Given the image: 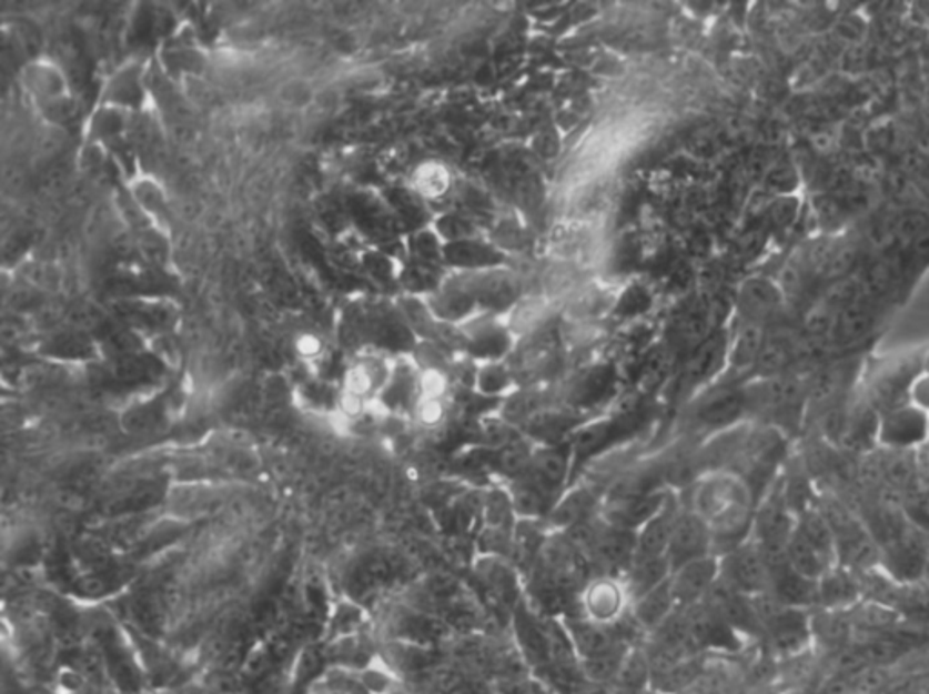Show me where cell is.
Here are the masks:
<instances>
[{"mask_svg":"<svg viewBox=\"0 0 929 694\" xmlns=\"http://www.w3.org/2000/svg\"><path fill=\"white\" fill-rule=\"evenodd\" d=\"M711 550H714V540L705 522L691 510H679L676 525L671 531L670 545L666 551V559L670 562L671 571L694 560L710 556Z\"/></svg>","mask_w":929,"mask_h":694,"instance_id":"cell-10","label":"cell"},{"mask_svg":"<svg viewBox=\"0 0 929 694\" xmlns=\"http://www.w3.org/2000/svg\"><path fill=\"white\" fill-rule=\"evenodd\" d=\"M134 199H137V204L151 219L160 220L164 217V195H162V190H160L159 185L151 182V180H144L139 185H134Z\"/></svg>","mask_w":929,"mask_h":694,"instance_id":"cell-28","label":"cell"},{"mask_svg":"<svg viewBox=\"0 0 929 694\" xmlns=\"http://www.w3.org/2000/svg\"><path fill=\"white\" fill-rule=\"evenodd\" d=\"M503 251L497 245L485 242V240L473 239L457 240L443 248V262L453 265L460 273H474V271L494 270L502 268Z\"/></svg>","mask_w":929,"mask_h":694,"instance_id":"cell-16","label":"cell"},{"mask_svg":"<svg viewBox=\"0 0 929 694\" xmlns=\"http://www.w3.org/2000/svg\"><path fill=\"white\" fill-rule=\"evenodd\" d=\"M925 368L926 355L899 356L871 365L870 375H862V396L877 413L908 404L911 385Z\"/></svg>","mask_w":929,"mask_h":694,"instance_id":"cell-3","label":"cell"},{"mask_svg":"<svg viewBox=\"0 0 929 694\" xmlns=\"http://www.w3.org/2000/svg\"><path fill=\"white\" fill-rule=\"evenodd\" d=\"M323 694H353V693H343V691L329 690L327 693H323Z\"/></svg>","mask_w":929,"mask_h":694,"instance_id":"cell-33","label":"cell"},{"mask_svg":"<svg viewBox=\"0 0 929 694\" xmlns=\"http://www.w3.org/2000/svg\"><path fill=\"white\" fill-rule=\"evenodd\" d=\"M929 444L928 415L913 404L897 405L877 416L875 445L888 453H915Z\"/></svg>","mask_w":929,"mask_h":694,"instance_id":"cell-5","label":"cell"},{"mask_svg":"<svg viewBox=\"0 0 929 694\" xmlns=\"http://www.w3.org/2000/svg\"><path fill=\"white\" fill-rule=\"evenodd\" d=\"M427 304L437 322L448 325L465 324L473 319L477 308L473 293L457 275L445 280L442 288L428 296Z\"/></svg>","mask_w":929,"mask_h":694,"instance_id":"cell-15","label":"cell"},{"mask_svg":"<svg viewBox=\"0 0 929 694\" xmlns=\"http://www.w3.org/2000/svg\"><path fill=\"white\" fill-rule=\"evenodd\" d=\"M743 422H748L745 384L728 380L717 390L708 391L697 404V428L708 431L710 435L731 430Z\"/></svg>","mask_w":929,"mask_h":694,"instance_id":"cell-7","label":"cell"},{"mask_svg":"<svg viewBox=\"0 0 929 694\" xmlns=\"http://www.w3.org/2000/svg\"><path fill=\"white\" fill-rule=\"evenodd\" d=\"M910 404L929 415V368H925L910 390Z\"/></svg>","mask_w":929,"mask_h":694,"instance_id":"cell-30","label":"cell"},{"mask_svg":"<svg viewBox=\"0 0 929 694\" xmlns=\"http://www.w3.org/2000/svg\"><path fill=\"white\" fill-rule=\"evenodd\" d=\"M567 473L568 459L563 451L547 447V450L532 453L527 476L543 491H547L548 495L563 484V480L567 479Z\"/></svg>","mask_w":929,"mask_h":694,"instance_id":"cell-20","label":"cell"},{"mask_svg":"<svg viewBox=\"0 0 929 694\" xmlns=\"http://www.w3.org/2000/svg\"><path fill=\"white\" fill-rule=\"evenodd\" d=\"M928 433H929V415H928Z\"/></svg>","mask_w":929,"mask_h":694,"instance_id":"cell-35","label":"cell"},{"mask_svg":"<svg viewBox=\"0 0 929 694\" xmlns=\"http://www.w3.org/2000/svg\"><path fill=\"white\" fill-rule=\"evenodd\" d=\"M434 231L437 237L443 240V244H451L457 240L473 239L474 233L473 220L468 217L460 215V213H447V215L440 217L434 224Z\"/></svg>","mask_w":929,"mask_h":694,"instance_id":"cell-25","label":"cell"},{"mask_svg":"<svg viewBox=\"0 0 929 694\" xmlns=\"http://www.w3.org/2000/svg\"><path fill=\"white\" fill-rule=\"evenodd\" d=\"M296 351H299L300 355L304 356V359H314V356H319L320 351H322V342H320V339H316L314 335L300 336L299 342H296Z\"/></svg>","mask_w":929,"mask_h":694,"instance_id":"cell-32","label":"cell"},{"mask_svg":"<svg viewBox=\"0 0 929 694\" xmlns=\"http://www.w3.org/2000/svg\"><path fill=\"white\" fill-rule=\"evenodd\" d=\"M457 276L473 293L477 308H483L491 315H499V313H505L513 305H516L517 296H519V284H517L516 276L503 270V268L474 271V273H460Z\"/></svg>","mask_w":929,"mask_h":694,"instance_id":"cell-8","label":"cell"},{"mask_svg":"<svg viewBox=\"0 0 929 694\" xmlns=\"http://www.w3.org/2000/svg\"><path fill=\"white\" fill-rule=\"evenodd\" d=\"M465 350L471 351L476 359L485 362H499L505 353L511 351L513 336L505 325L499 324L496 315L473 316L460 325Z\"/></svg>","mask_w":929,"mask_h":694,"instance_id":"cell-12","label":"cell"},{"mask_svg":"<svg viewBox=\"0 0 929 694\" xmlns=\"http://www.w3.org/2000/svg\"><path fill=\"white\" fill-rule=\"evenodd\" d=\"M859 599V580L842 565H835L817 580V602L828 610H846Z\"/></svg>","mask_w":929,"mask_h":694,"instance_id":"cell-19","label":"cell"},{"mask_svg":"<svg viewBox=\"0 0 929 694\" xmlns=\"http://www.w3.org/2000/svg\"><path fill=\"white\" fill-rule=\"evenodd\" d=\"M719 582V562L716 556H705L671 571L670 590L677 607H694L710 595Z\"/></svg>","mask_w":929,"mask_h":694,"instance_id":"cell-11","label":"cell"},{"mask_svg":"<svg viewBox=\"0 0 929 694\" xmlns=\"http://www.w3.org/2000/svg\"><path fill=\"white\" fill-rule=\"evenodd\" d=\"M612 435V422H599V424H592L585 430L577 433L576 450L582 453H590L596 450L597 445Z\"/></svg>","mask_w":929,"mask_h":694,"instance_id":"cell-29","label":"cell"},{"mask_svg":"<svg viewBox=\"0 0 929 694\" xmlns=\"http://www.w3.org/2000/svg\"><path fill=\"white\" fill-rule=\"evenodd\" d=\"M929 268V225L915 233L911 244L900 257V282L911 285L925 275Z\"/></svg>","mask_w":929,"mask_h":694,"instance_id":"cell-24","label":"cell"},{"mask_svg":"<svg viewBox=\"0 0 929 694\" xmlns=\"http://www.w3.org/2000/svg\"><path fill=\"white\" fill-rule=\"evenodd\" d=\"M453 185V177L447 165L442 162H423L417 165L413 173V184L411 190L423 200H437L447 195Z\"/></svg>","mask_w":929,"mask_h":694,"instance_id":"cell-23","label":"cell"},{"mask_svg":"<svg viewBox=\"0 0 929 694\" xmlns=\"http://www.w3.org/2000/svg\"><path fill=\"white\" fill-rule=\"evenodd\" d=\"M719 582L746 599L770 595V562L759 545L748 539L723 556Z\"/></svg>","mask_w":929,"mask_h":694,"instance_id":"cell-4","label":"cell"},{"mask_svg":"<svg viewBox=\"0 0 929 694\" xmlns=\"http://www.w3.org/2000/svg\"><path fill=\"white\" fill-rule=\"evenodd\" d=\"M588 555L607 571L630 570L636 560L637 536L628 530L607 524L592 531L587 540Z\"/></svg>","mask_w":929,"mask_h":694,"instance_id":"cell-13","label":"cell"},{"mask_svg":"<svg viewBox=\"0 0 929 694\" xmlns=\"http://www.w3.org/2000/svg\"><path fill=\"white\" fill-rule=\"evenodd\" d=\"M511 385V373L499 362H485L476 373V388L483 395H497Z\"/></svg>","mask_w":929,"mask_h":694,"instance_id":"cell-27","label":"cell"},{"mask_svg":"<svg viewBox=\"0 0 929 694\" xmlns=\"http://www.w3.org/2000/svg\"><path fill=\"white\" fill-rule=\"evenodd\" d=\"M676 607V599L671 595L670 579H668L665 584L646 593L642 599H637L634 613L639 624L645 627H656V625L666 624V620Z\"/></svg>","mask_w":929,"mask_h":694,"instance_id":"cell-22","label":"cell"},{"mask_svg":"<svg viewBox=\"0 0 929 694\" xmlns=\"http://www.w3.org/2000/svg\"><path fill=\"white\" fill-rule=\"evenodd\" d=\"M24 88L46 117L60 120L70 115V86L53 60H33L24 70Z\"/></svg>","mask_w":929,"mask_h":694,"instance_id":"cell-6","label":"cell"},{"mask_svg":"<svg viewBox=\"0 0 929 694\" xmlns=\"http://www.w3.org/2000/svg\"><path fill=\"white\" fill-rule=\"evenodd\" d=\"M625 582L614 576H599L588 582L583 591V607L587 613V620L594 624L608 625L622 616L623 607L626 604Z\"/></svg>","mask_w":929,"mask_h":694,"instance_id":"cell-14","label":"cell"},{"mask_svg":"<svg viewBox=\"0 0 929 694\" xmlns=\"http://www.w3.org/2000/svg\"><path fill=\"white\" fill-rule=\"evenodd\" d=\"M745 395L751 422L771 425L786 435L810 410L808 379H799L794 373L748 380Z\"/></svg>","mask_w":929,"mask_h":694,"instance_id":"cell-2","label":"cell"},{"mask_svg":"<svg viewBox=\"0 0 929 694\" xmlns=\"http://www.w3.org/2000/svg\"><path fill=\"white\" fill-rule=\"evenodd\" d=\"M765 335L766 328L754 324H743V328L737 331V335L728 344V362H726V371L730 373L731 382H737L740 376H754Z\"/></svg>","mask_w":929,"mask_h":694,"instance_id":"cell-18","label":"cell"},{"mask_svg":"<svg viewBox=\"0 0 929 694\" xmlns=\"http://www.w3.org/2000/svg\"><path fill=\"white\" fill-rule=\"evenodd\" d=\"M592 510V495L588 491H576L574 495L567 496L562 504H557L554 516L557 524H579Z\"/></svg>","mask_w":929,"mask_h":694,"instance_id":"cell-26","label":"cell"},{"mask_svg":"<svg viewBox=\"0 0 929 694\" xmlns=\"http://www.w3.org/2000/svg\"><path fill=\"white\" fill-rule=\"evenodd\" d=\"M926 368H929V351L926 353Z\"/></svg>","mask_w":929,"mask_h":694,"instance_id":"cell-34","label":"cell"},{"mask_svg":"<svg viewBox=\"0 0 929 694\" xmlns=\"http://www.w3.org/2000/svg\"><path fill=\"white\" fill-rule=\"evenodd\" d=\"M688 510L705 522L714 547L719 542L731 551L750 539L757 500L750 485L736 473L711 471L697 482Z\"/></svg>","mask_w":929,"mask_h":694,"instance_id":"cell-1","label":"cell"},{"mask_svg":"<svg viewBox=\"0 0 929 694\" xmlns=\"http://www.w3.org/2000/svg\"><path fill=\"white\" fill-rule=\"evenodd\" d=\"M646 305H648V296L642 288H628V291L623 295L622 308L628 310V313L643 310Z\"/></svg>","mask_w":929,"mask_h":694,"instance_id":"cell-31","label":"cell"},{"mask_svg":"<svg viewBox=\"0 0 929 694\" xmlns=\"http://www.w3.org/2000/svg\"><path fill=\"white\" fill-rule=\"evenodd\" d=\"M671 576V565L666 556L659 559L634 560L628 579L625 580L626 590L632 599H642L646 593L665 584Z\"/></svg>","mask_w":929,"mask_h":694,"instance_id":"cell-21","label":"cell"},{"mask_svg":"<svg viewBox=\"0 0 929 694\" xmlns=\"http://www.w3.org/2000/svg\"><path fill=\"white\" fill-rule=\"evenodd\" d=\"M677 515H679V507L676 502L666 499L659 513L652 516L637 533L636 560L666 556Z\"/></svg>","mask_w":929,"mask_h":694,"instance_id":"cell-17","label":"cell"},{"mask_svg":"<svg viewBox=\"0 0 929 694\" xmlns=\"http://www.w3.org/2000/svg\"><path fill=\"white\" fill-rule=\"evenodd\" d=\"M786 302L788 300L777 282L756 276L740 285L737 310L743 324L760 325L768 330V325L785 310Z\"/></svg>","mask_w":929,"mask_h":694,"instance_id":"cell-9","label":"cell"}]
</instances>
